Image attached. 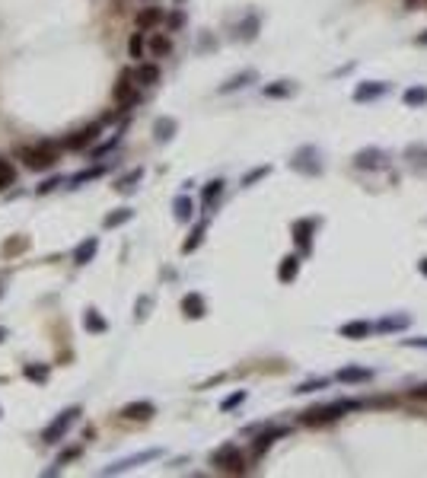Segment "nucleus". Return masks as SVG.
<instances>
[{"mask_svg": "<svg viewBox=\"0 0 427 478\" xmlns=\"http://www.w3.org/2000/svg\"><path fill=\"white\" fill-rule=\"evenodd\" d=\"M412 396H414V399H427V386H421V389H414V392H412Z\"/></svg>", "mask_w": 427, "mask_h": 478, "instance_id": "37998d69", "label": "nucleus"}, {"mask_svg": "<svg viewBox=\"0 0 427 478\" xmlns=\"http://www.w3.org/2000/svg\"><path fill=\"white\" fill-rule=\"evenodd\" d=\"M157 415V405L153 402H127L121 408V418L125 421H150Z\"/></svg>", "mask_w": 427, "mask_h": 478, "instance_id": "0eeeda50", "label": "nucleus"}, {"mask_svg": "<svg viewBox=\"0 0 427 478\" xmlns=\"http://www.w3.org/2000/svg\"><path fill=\"white\" fill-rule=\"evenodd\" d=\"M277 437H284V431H281V427H277V431H268V433H258V437H255V443H252V453L262 456L265 449H268L271 443L277 440Z\"/></svg>", "mask_w": 427, "mask_h": 478, "instance_id": "5701e85b", "label": "nucleus"}, {"mask_svg": "<svg viewBox=\"0 0 427 478\" xmlns=\"http://www.w3.org/2000/svg\"><path fill=\"white\" fill-rule=\"evenodd\" d=\"M157 23H163V10L160 7H147L137 13V29H153Z\"/></svg>", "mask_w": 427, "mask_h": 478, "instance_id": "aec40b11", "label": "nucleus"}, {"mask_svg": "<svg viewBox=\"0 0 427 478\" xmlns=\"http://www.w3.org/2000/svg\"><path fill=\"white\" fill-rule=\"evenodd\" d=\"M297 271H300V259H297V255H287L284 262H281V268H277V281H281V284H290L293 277H297Z\"/></svg>", "mask_w": 427, "mask_h": 478, "instance_id": "f3484780", "label": "nucleus"}, {"mask_svg": "<svg viewBox=\"0 0 427 478\" xmlns=\"http://www.w3.org/2000/svg\"><path fill=\"white\" fill-rule=\"evenodd\" d=\"M26 249V236H20V239H13V242H3V255H16V252H23Z\"/></svg>", "mask_w": 427, "mask_h": 478, "instance_id": "e433bc0d", "label": "nucleus"}, {"mask_svg": "<svg viewBox=\"0 0 427 478\" xmlns=\"http://www.w3.org/2000/svg\"><path fill=\"white\" fill-rule=\"evenodd\" d=\"M408 325V316H396V319H386V322H380L376 329L380 332H386V329H405Z\"/></svg>", "mask_w": 427, "mask_h": 478, "instance_id": "c9c22d12", "label": "nucleus"}, {"mask_svg": "<svg viewBox=\"0 0 427 478\" xmlns=\"http://www.w3.org/2000/svg\"><path fill=\"white\" fill-rule=\"evenodd\" d=\"M16 160L26 166V169L45 172L58 163V147L54 144H38V147H20L16 150Z\"/></svg>", "mask_w": 427, "mask_h": 478, "instance_id": "f257e3e1", "label": "nucleus"}, {"mask_svg": "<svg viewBox=\"0 0 427 478\" xmlns=\"http://www.w3.org/2000/svg\"><path fill=\"white\" fill-rule=\"evenodd\" d=\"M242 402H246V392H242V389H240V392H233L230 399H224V402H220V408H224V411H230V408H236V405H242Z\"/></svg>", "mask_w": 427, "mask_h": 478, "instance_id": "4c0bfd02", "label": "nucleus"}, {"mask_svg": "<svg viewBox=\"0 0 427 478\" xmlns=\"http://www.w3.org/2000/svg\"><path fill=\"white\" fill-rule=\"evenodd\" d=\"M176 118H160L157 125H153V137H157L160 144H166V141H173V134H176Z\"/></svg>", "mask_w": 427, "mask_h": 478, "instance_id": "412c9836", "label": "nucleus"}, {"mask_svg": "<svg viewBox=\"0 0 427 478\" xmlns=\"http://www.w3.org/2000/svg\"><path fill=\"white\" fill-rule=\"evenodd\" d=\"M77 418H80V405H70V408H64L58 415V418L52 421V424L42 431V443H58L64 433L70 431V427L77 424Z\"/></svg>", "mask_w": 427, "mask_h": 478, "instance_id": "20e7f679", "label": "nucleus"}, {"mask_svg": "<svg viewBox=\"0 0 427 478\" xmlns=\"http://www.w3.org/2000/svg\"><path fill=\"white\" fill-rule=\"evenodd\" d=\"M380 93H386V86H382V83H364V86H360L357 93H354V99H357V102H364V99H373V96H380Z\"/></svg>", "mask_w": 427, "mask_h": 478, "instance_id": "c85d7f7f", "label": "nucleus"}, {"mask_svg": "<svg viewBox=\"0 0 427 478\" xmlns=\"http://www.w3.org/2000/svg\"><path fill=\"white\" fill-rule=\"evenodd\" d=\"M268 172H271V166H258V169H252L246 179H242V185H252V182H258L262 176H268Z\"/></svg>", "mask_w": 427, "mask_h": 478, "instance_id": "58836bf2", "label": "nucleus"}, {"mask_svg": "<svg viewBox=\"0 0 427 478\" xmlns=\"http://www.w3.org/2000/svg\"><path fill=\"white\" fill-rule=\"evenodd\" d=\"M418 42H421V45H427V36H421V38H418Z\"/></svg>", "mask_w": 427, "mask_h": 478, "instance_id": "49530a36", "label": "nucleus"}, {"mask_svg": "<svg viewBox=\"0 0 427 478\" xmlns=\"http://www.w3.org/2000/svg\"><path fill=\"white\" fill-rule=\"evenodd\" d=\"M61 185V179H48L45 185H38V194H48V192H54V188Z\"/></svg>", "mask_w": 427, "mask_h": 478, "instance_id": "79ce46f5", "label": "nucleus"}, {"mask_svg": "<svg viewBox=\"0 0 427 478\" xmlns=\"http://www.w3.org/2000/svg\"><path fill=\"white\" fill-rule=\"evenodd\" d=\"M182 313H185V319H204L208 303H204L201 293H185V297H182Z\"/></svg>", "mask_w": 427, "mask_h": 478, "instance_id": "1a4fd4ad", "label": "nucleus"}, {"mask_svg": "<svg viewBox=\"0 0 427 478\" xmlns=\"http://www.w3.org/2000/svg\"><path fill=\"white\" fill-rule=\"evenodd\" d=\"M204 233H208V224H198L195 230H192V236H188L185 242H182V252H185V255H188V252H195V249L204 242Z\"/></svg>", "mask_w": 427, "mask_h": 478, "instance_id": "b1692460", "label": "nucleus"}, {"mask_svg": "<svg viewBox=\"0 0 427 478\" xmlns=\"http://www.w3.org/2000/svg\"><path fill=\"white\" fill-rule=\"evenodd\" d=\"M134 80L141 83V86H153V83H160V68L157 64H137Z\"/></svg>", "mask_w": 427, "mask_h": 478, "instance_id": "a211bd4d", "label": "nucleus"}, {"mask_svg": "<svg viewBox=\"0 0 427 478\" xmlns=\"http://www.w3.org/2000/svg\"><path fill=\"white\" fill-rule=\"evenodd\" d=\"M96 252H99V239L96 236H90V239H83L80 246L74 249V265H90L93 259H96Z\"/></svg>", "mask_w": 427, "mask_h": 478, "instance_id": "9b49d317", "label": "nucleus"}, {"mask_svg": "<svg viewBox=\"0 0 427 478\" xmlns=\"http://www.w3.org/2000/svg\"><path fill=\"white\" fill-rule=\"evenodd\" d=\"M99 176H102V166H96V169H90V172H77L74 179H70V185H80V182H90V179H99Z\"/></svg>", "mask_w": 427, "mask_h": 478, "instance_id": "473e14b6", "label": "nucleus"}, {"mask_svg": "<svg viewBox=\"0 0 427 478\" xmlns=\"http://www.w3.org/2000/svg\"><path fill=\"white\" fill-rule=\"evenodd\" d=\"M0 293H3V287H0Z\"/></svg>", "mask_w": 427, "mask_h": 478, "instance_id": "de8ad7c7", "label": "nucleus"}, {"mask_svg": "<svg viewBox=\"0 0 427 478\" xmlns=\"http://www.w3.org/2000/svg\"><path fill=\"white\" fill-rule=\"evenodd\" d=\"M220 192H224V182H220V179L208 182V188H204V204H210V201H214V198H217Z\"/></svg>", "mask_w": 427, "mask_h": 478, "instance_id": "72a5a7b5", "label": "nucleus"}, {"mask_svg": "<svg viewBox=\"0 0 427 478\" xmlns=\"http://www.w3.org/2000/svg\"><path fill=\"white\" fill-rule=\"evenodd\" d=\"M354 166H357V169H370V166L380 169V166H386V157H382L380 150H360L357 157H354Z\"/></svg>", "mask_w": 427, "mask_h": 478, "instance_id": "4468645a", "label": "nucleus"}, {"mask_svg": "<svg viewBox=\"0 0 427 478\" xmlns=\"http://www.w3.org/2000/svg\"><path fill=\"white\" fill-rule=\"evenodd\" d=\"M83 329L90 332V335H102V332L109 329V322L102 319V313H99L96 307H86L83 309Z\"/></svg>", "mask_w": 427, "mask_h": 478, "instance_id": "f8f14e48", "label": "nucleus"}, {"mask_svg": "<svg viewBox=\"0 0 427 478\" xmlns=\"http://www.w3.org/2000/svg\"><path fill=\"white\" fill-rule=\"evenodd\" d=\"M150 52L157 54V58H163V54L173 52V42H169L166 36H153V38H150Z\"/></svg>", "mask_w": 427, "mask_h": 478, "instance_id": "c756f323", "label": "nucleus"}, {"mask_svg": "<svg viewBox=\"0 0 427 478\" xmlns=\"http://www.w3.org/2000/svg\"><path fill=\"white\" fill-rule=\"evenodd\" d=\"M131 220H134V210H131V208H118V210H112V214L102 217V226H105V230H115V226H125V224H131Z\"/></svg>", "mask_w": 427, "mask_h": 478, "instance_id": "2eb2a0df", "label": "nucleus"}, {"mask_svg": "<svg viewBox=\"0 0 427 478\" xmlns=\"http://www.w3.org/2000/svg\"><path fill=\"white\" fill-rule=\"evenodd\" d=\"M96 137H99V125L80 128L74 137H68V141H64V147H68V150H83V147H90V144H96Z\"/></svg>", "mask_w": 427, "mask_h": 478, "instance_id": "9d476101", "label": "nucleus"}, {"mask_svg": "<svg viewBox=\"0 0 427 478\" xmlns=\"http://www.w3.org/2000/svg\"><path fill=\"white\" fill-rule=\"evenodd\" d=\"M313 157H316V150L313 147H303L300 153L290 160V166H293V169H300V172H306V176H316V172L323 169V163H319V160L313 163Z\"/></svg>", "mask_w": 427, "mask_h": 478, "instance_id": "6e6552de", "label": "nucleus"}, {"mask_svg": "<svg viewBox=\"0 0 427 478\" xmlns=\"http://www.w3.org/2000/svg\"><path fill=\"white\" fill-rule=\"evenodd\" d=\"M127 54H131V58H143V36H131V42H127Z\"/></svg>", "mask_w": 427, "mask_h": 478, "instance_id": "f704fd0d", "label": "nucleus"}, {"mask_svg": "<svg viewBox=\"0 0 427 478\" xmlns=\"http://www.w3.org/2000/svg\"><path fill=\"white\" fill-rule=\"evenodd\" d=\"M316 389H325V380H313V383H303L297 392H316Z\"/></svg>", "mask_w": 427, "mask_h": 478, "instance_id": "ea45409f", "label": "nucleus"}, {"mask_svg": "<svg viewBox=\"0 0 427 478\" xmlns=\"http://www.w3.org/2000/svg\"><path fill=\"white\" fill-rule=\"evenodd\" d=\"M112 99L121 105V109H131L137 102V80H134V70H121L118 83L112 90Z\"/></svg>", "mask_w": 427, "mask_h": 478, "instance_id": "39448f33", "label": "nucleus"}, {"mask_svg": "<svg viewBox=\"0 0 427 478\" xmlns=\"http://www.w3.org/2000/svg\"><path fill=\"white\" fill-rule=\"evenodd\" d=\"M255 80V70H246V74L233 77V80H226L224 86H220V93H233V90H242V86H249V83Z\"/></svg>", "mask_w": 427, "mask_h": 478, "instance_id": "393cba45", "label": "nucleus"}, {"mask_svg": "<svg viewBox=\"0 0 427 478\" xmlns=\"http://www.w3.org/2000/svg\"><path fill=\"white\" fill-rule=\"evenodd\" d=\"M23 376H26V380H32V383H48V367H32V364H26L23 367Z\"/></svg>", "mask_w": 427, "mask_h": 478, "instance_id": "7c9ffc66", "label": "nucleus"}, {"mask_svg": "<svg viewBox=\"0 0 427 478\" xmlns=\"http://www.w3.org/2000/svg\"><path fill=\"white\" fill-rule=\"evenodd\" d=\"M313 230H316V220H297V224H293V239L300 242V252H309V246H313Z\"/></svg>", "mask_w": 427, "mask_h": 478, "instance_id": "ddd939ff", "label": "nucleus"}, {"mask_svg": "<svg viewBox=\"0 0 427 478\" xmlns=\"http://www.w3.org/2000/svg\"><path fill=\"white\" fill-rule=\"evenodd\" d=\"M3 338H7V329H3V325H0V341H3Z\"/></svg>", "mask_w": 427, "mask_h": 478, "instance_id": "a18cd8bd", "label": "nucleus"}, {"mask_svg": "<svg viewBox=\"0 0 427 478\" xmlns=\"http://www.w3.org/2000/svg\"><path fill=\"white\" fill-rule=\"evenodd\" d=\"M357 408V402H335V405H319V408H309L300 415V424L306 427H319V424H332V421H338L345 411Z\"/></svg>", "mask_w": 427, "mask_h": 478, "instance_id": "f03ea898", "label": "nucleus"}, {"mask_svg": "<svg viewBox=\"0 0 427 478\" xmlns=\"http://www.w3.org/2000/svg\"><path fill=\"white\" fill-rule=\"evenodd\" d=\"M370 332H373V325H370V322H345V325H341V335L354 338V341H357V338H367Z\"/></svg>", "mask_w": 427, "mask_h": 478, "instance_id": "4be33fe9", "label": "nucleus"}, {"mask_svg": "<svg viewBox=\"0 0 427 478\" xmlns=\"http://www.w3.org/2000/svg\"><path fill=\"white\" fill-rule=\"evenodd\" d=\"M418 268H421V275H427V259H424V262L418 265Z\"/></svg>", "mask_w": 427, "mask_h": 478, "instance_id": "c03bdc74", "label": "nucleus"}, {"mask_svg": "<svg viewBox=\"0 0 427 478\" xmlns=\"http://www.w3.org/2000/svg\"><path fill=\"white\" fill-rule=\"evenodd\" d=\"M290 93H293V83L290 80H277V83H271V86H265V96H274V99L290 96Z\"/></svg>", "mask_w": 427, "mask_h": 478, "instance_id": "bb28decb", "label": "nucleus"}, {"mask_svg": "<svg viewBox=\"0 0 427 478\" xmlns=\"http://www.w3.org/2000/svg\"><path fill=\"white\" fill-rule=\"evenodd\" d=\"M210 463L217 465L220 472H226V475H242V472H246V456L240 453L236 443H224L217 453L210 456Z\"/></svg>", "mask_w": 427, "mask_h": 478, "instance_id": "7ed1b4c3", "label": "nucleus"}, {"mask_svg": "<svg viewBox=\"0 0 427 478\" xmlns=\"http://www.w3.org/2000/svg\"><path fill=\"white\" fill-rule=\"evenodd\" d=\"M338 380H341V383H364V380H370V370H354V367H345V370L338 373Z\"/></svg>", "mask_w": 427, "mask_h": 478, "instance_id": "cd10ccee", "label": "nucleus"}, {"mask_svg": "<svg viewBox=\"0 0 427 478\" xmlns=\"http://www.w3.org/2000/svg\"><path fill=\"white\" fill-rule=\"evenodd\" d=\"M16 182V169H13V163H10L7 157H0V192L3 188H10Z\"/></svg>", "mask_w": 427, "mask_h": 478, "instance_id": "a878e982", "label": "nucleus"}, {"mask_svg": "<svg viewBox=\"0 0 427 478\" xmlns=\"http://www.w3.org/2000/svg\"><path fill=\"white\" fill-rule=\"evenodd\" d=\"M141 179H143V169H141V166H137V169H131V172H127V176H121V179L115 182V188H118L121 194H131L137 185H141Z\"/></svg>", "mask_w": 427, "mask_h": 478, "instance_id": "6ab92c4d", "label": "nucleus"}, {"mask_svg": "<svg viewBox=\"0 0 427 478\" xmlns=\"http://www.w3.org/2000/svg\"><path fill=\"white\" fill-rule=\"evenodd\" d=\"M427 102V90L424 86H412V90H405V105H424Z\"/></svg>", "mask_w": 427, "mask_h": 478, "instance_id": "2f4dec72", "label": "nucleus"}, {"mask_svg": "<svg viewBox=\"0 0 427 478\" xmlns=\"http://www.w3.org/2000/svg\"><path fill=\"white\" fill-rule=\"evenodd\" d=\"M173 210H176V220H179V224H188V220L195 217V201H192L188 194H179L173 201Z\"/></svg>", "mask_w": 427, "mask_h": 478, "instance_id": "dca6fc26", "label": "nucleus"}, {"mask_svg": "<svg viewBox=\"0 0 427 478\" xmlns=\"http://www.w3.org/2000/svg\"><path fill=\"white\" fill-rule=\"evenodd\" d=\"M147 309H150V297H143L141 303H137V313H134V316L143 322V319H147Z\"/></svg>", "mask_w": 427, "mask_h": 478, "instance_id": "a19ab883", "label": "nucleus"}, {"mask_svg": "<svg viewBox=\"0 0 427 478\" xmlns=\"http://www.w3.org/2000/svg\"><path fill=\"white\" fill-rule=\"evenodd\" d=\"M160 453H163V449H143V453L127 456V459H121V463H115V465H105L102 475H118V472H127V469H134V465H143V463H150V459H160Z\"/></svg>", "mask_w": 427, "mask_h": 478, "instance_id": "423d86ee", "label": "nucleus"}]
</instances>
